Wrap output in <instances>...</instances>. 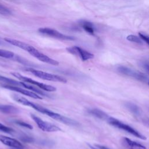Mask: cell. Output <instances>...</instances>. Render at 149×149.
Here are the masks:
<instances>
[{
	"label": "cell",
	"mask_w": 149,
	"mask_h": 149,
	"mask_svg": "<svg viewBox=\"0 0 149 149\" xmlns=\"http://www.w3.org/2000/svg\"><path fill=\"white\" fill-rule=\"evenodd\" d=\"M0 80L6 83H7V84L9 85H12V86H21L20 84V82L17 81L15 80L11 79H9L7 78L6 77L4 76H0Z\"/></svg>",
	"instance_id": "d6986e66"
},
{
	"label": "cell",
	"mask_w": 149,
	"mask_h": 149,
	"mask_svg": "<svg viewBox=\"0 0 149 149\" xmlns=\"http://www.w3.org/2000/svg\"><path fill=\"white\" fill-rule=\"evenodd\" d=\"M29 53L41 62H45V63H48V64H50V65H52L54 66H57L59 65V62L57 61L54 60V59L49 58V56H47L46 55L40 52L39 51L36 49L34 47H33L29 52Z\"/></svg>",
	"instance_id": "9c48e42d"
},
{
	"label": "cell",
	"mask_w": 149,
	"mask_h": 149,
	"mask_svg": "<svg viewBox=\"0 0 149 149\" xmlns=\"http://www.w3.org/2000/svg\"><path fill=\"white\" fill-rule=\"evenodd\" d=\"M126 108L133 115L136 116H140L141 114V111L140 108L136 104L132 102H126L125 104Z\"/></svg>",
	"instance_id": "9a60e30c"
},
{
	"label": "cell",
	"mask_w": 149,
	"mask_h": 149,
	"mask_svg": "<svg viewBox=\"0 0 149 149\" xmlns=\"http://www.w3.org/2000/svg\"><path fill=\"white\" fill-rule=\"evenodd\" d=\"M139 35L140 37L143 41H144L147 44H149V39H148V36H147L146 34H143V33H141V32L139 33Z\"/></svg>",
	"instance_id": "d4e9b609"
},
{
	"label": "cell",
	"mask_w": 149,
	"mask_h": 149,
	"mask_svg": "<svg viewBox=\"0 0 149 149\" xmlns=\"http://www.w3.org/2000/svg\"><path fill=\"white\" fill-rule=\"evenodd\" d=\"M38 31L43 34H45L50 37H52L58 39H60V40H74V38L73 37L63 34L60 32L58 31L57 30L52 29H50V28H47V27L40 28L38 29Z\"/></svg>",
	"instance_id": "52a82bcc"
},
{
	"label": "cell",
	"mask_w": 149,
	"mask_h": 149,
	"mask_svg": "<svg viewBox=\"0 0 149 149\" xmlns=\"http://www.w3.org/2000/svg\"><path fill=\"white\" fill-rule=\"evenodd\" d=\"M0 141L5 146L14 148H22L23 145L16 139L5 136L3 135H0Z\"/></svg>",
	"instance_id": "8fae6325"
},
{
	"label": "cell",
	"mask_w": 149,
	"mask_h": 149,
	"mask_svg": "<svg viewBox=\"0 0 149 149\" xmlns=\"http://www.w3.org/2000/svg\"><path fill=\"white\" fill-rule=\"evenodd\" d=\"M0 130L6 133H10L13 132V129L12 128L5 126L1 123H0Z\"/></svg>",
	"instance_id": "603a6c76"
},
{
	"label": "cell",
	"mask_w": 149,
	"mask_h": 149,
	"mask_svg": "<svg viewBox=\"0 0 149 149\" xmlns=\"http://www.w3.org/2000/svg\"><path fill=\"white\" fill-rule=\"evenodd\" d=\"M0 111L5 113H16L18 109L13 106L9 105H0Z\"/></svg>",
	"instance_id": "e0dca14e"
},
{
	"label": "cell",
	"mask_w": 149,
	"mask_h": 149,
	"mask_svg": "<svg viewBox=\"0 0 149 149\" xmlns=\"http://www.w3.org/2000/svg\"><path fill=\"white\" fill-rule=\"evenodd\" d=\"M33 108L37 111L38 112L42 113L43 114H45L52 119L58 120L60 122H62L64 124H66L69 126H77L79 125V123L76 121L75 120H73L71 118H68L66 116H63L61 114H59L58 113H55L44 107H42L38 104H37L36 103L34 104L33 106Z\"/></svg>",
	"instance_id": "6da1fadb"
},
{
	"label": "cell",
	"mask_w": 149,
	"mask_h": 149,
	"mask_svg": "<svg viewBox=\"0 0 149 149\" xmlns=\"http://www.w3.org/2000/svg\"><path fill=\"white\" fill-rule=\"evenodd\" d=\"M31 118L33 119V120L36 122L37 125L38 126V127L44 131V132H58L61 130V128H59L58 126L51 124L50 123H48L47 122L44 121L39 117L31 114Z\"/></svg>",
	"instance_id": "8992f818"
},
{
	"label": "cell",
	"mask_w": 149,
	"mask_h": 149,
	"mask_svg": "<svg viewBox=\"0 0 149 149\" xmlns=\"http://www.w3.org/2000/svg\"><path fill=\"white\" fill-rule=\"evenodd\" d=\"M66 49L69 52L71 53L72 54L80 56V59L83 61H86L93 59L94 58V55L93 54L77 46L69 47V48H67Z\"/></svg>",
	"instance_id": "ba28073f"
},
{
	"label": "cell",
	"mask_w": 149,
	"mask_h": 149,
	"mask_svg": "<svg viewBox=\"0 0 149 149\" xmlns=\"http://www.w3.org/2000/svg\"><path fill=\"white\" fill-rule=\"evenodd\" d=\"M88 113H90V115L98 118L102 120H107L108 118L109 117L107 113H106L105 112L103 111L97 109V108H93V109H90L88 110Z\"/></svg>",
	"instance_id": "5bb4252c"
},
{
	"label": "cell",
	"mask_w": 149,
	"mask_h": 149,
	"mask_svg": "<svg viewBox=\"0 0 149 149\" xmlns=\"http://www.w3.org/2000/svg\"><path fill=\"white\" fill-rule=\"evenodd\" d=\"M122 143L125 147L129 149H146V147L144 146L127 137L123 138Z\"/></svg>",
	"instance_id": "4fadbf2b"
},
{
	"label": "cell",
	"mask_w": 149,
	"mask_h": 149,
	"mask_svg": "<svg viewBox=\"0 0 149 149\" xmlns=\"http://www.w3.org/2000/svg\"><path fill=\"white\" fill-rule=\"evenodd\" d=\"M89 146H90V147L91 149H97V148H96L95 147H94V146H91V145H90V144H89Z\"/></svg>",
	"instance_id": "4316f807"
},
{
	"label": "cell",
	"mask_w": 149,
	"mask_h": 149,
	"mask_svg": "<svg viewBox=\"0 0 149 149\" xmlns=\"http://www.w3.org/2000/svg\"><path fill=\"white\" fill-rule=\"evenodd\" d=\"M141 66L147 71L148 72V63L147 62H143L141 63Z\"/></svg>",
	"instance_id": "484cf974"
},
{
	"label": "cell",
	"mask_w": 149,
	"mask_h": 149,
	"mask_svg": "<svg viewBox=\"0 0 149 149\" xmlns=\"http://www.w3.org/2000/svg\"><path fill=\"white\" fill-rule=\"evenodd\" d=\"M13 76H14L15 77H16L17 79H18L19 80H20V81L24 82V83H29L30 84L34 85V86H36L37 87L44 90V91H55L56 90V88L51 85L49 84H44L42 83H40L38 82L36 80H34L32 79L29 78L27 77L24 76L22 74H20L19 73L17 72H13L11 73Z\"/></svg>",
	"instance_id": "5b68a950"
},
{
	"label": "cell",
	"mask_w": 149,
	"mask_h": 149,
	"mask_svg": "<svg viewBox=\"0 0 149 149\" xmlns=\"http://www.w3.org/2000/svg\"><path fill=\"white\" fill-rule=\"evenodd\" d=\"M0 13L3 15H8L11 13V12L6 6L0 3Z\"/></svg>",
	"instance_id": "7402d4cb"
},
{
	"label": "cell",
	"mask_w": 149,
	"mask_h": 149,
	"mask_svg": "<svg viewBox=\"0 0 149 149\" xmlns=\"http://www.w3.org/2000/svg\"><path fill=\"white\" fill-rule=\"evenodd\" d=\"M27 70L29 71L30 73H31L33 75L38 77L40 79L45 80H48V81H56V82H61L65 83L67 82V80L64 78L63 77H62L59 75L49 73L45 72H43L39 70H36L33 68H29L27 69Z\"/></svg>",
	"instance_id": "277c9868"
},
{
	"label": "cell",
	"mask_w": 149,
	"mask_h": 149,
	"mask_svg": "<svg viewBox=\"0 0 149 149\" xmlns=\"http://www.w3.org/2000/svg\"><path fill=\"white\" fill-rule=\"evenodd\" d=\"M118 71L125 76L133 77L139 81L148 84V76L143 72H139L136 70L132 69L125 66H119L118 67Z\"/></svg>",
	"instance_id": "3957f363"
},
{
	"label": "cell",
	"mask_w": 149,
	"mask_h": 149,
	"mask_svg": "<svg viewBox=\"0 0 149 149\" xmlns=\"http://www.w3.org/2000/svg\"><path fill=\"white\" fill-rule=\"evenodd\" d=\"M3 87L7 88V89H9V90H12V91H15L16 92H17V93H19L22 94H23L24 95H26V96H28V97H30L31 98H35V99H42V98L38 94L33 92V91H29V90H26V89H23L21 87H19L18 86H12V85H9V84H6V85H3Z\"/></svg>",
	"instance_id": "30bf717a"
},
{
	"label": "cell",
	"mask_w": 149,
	"mask_h": 149,
	"mask_svg": "<svg viewBox=\"0 0 149 149\" xmlns=\"http://www.w3.org/2000/svg\"><path fill=\"white\" fill-rule=\"evenodd\" d=\"M20 84L22 86H23V87L26 88V89L29 90H31L33 92L38 94V95H44V96H48L47 94H45L42 91L40 90V89H38V88L36 87L35 86H34V85L30 84L29 83H24L23 81H20Z\"/></svg>",
	"instance_id": "2e32d148"
},
{
	"label": "cell",
	"mask_w": 149,
	"mask_h": 149,
	"mask_svg": "<svg viewBox=\"0 0 149 149\" xmlns=\"http://www.w3.org/2000/svg\"><path fill=\"white\" fill-rule=\"evenodd\" d=\"M126 39L128 41H132V42H136V43H138V44H141L142 43V41L140 39V38H139L138 37H137L134 35H129L128 36H127Z\"/></svg>",
	"instance_id": "44dd1931"
},
{
	"label": "cell",
	"mask_w": 149,
	"mask_h": 149,
	"mask_svg": "<svg viewBox=\"0 0 149 149\" xmlns=\"http://www.w3.org/2000/svg\"><path fill=\"white\" fill-rule=\"evenodd\" d=\"M16 123L17 125H19L21 126L24 127L26 128H27V129H33V126L31 125H30V124H29L26 122H23V121H20V120H17V121H16Z\"/></svg>",
	"instance_id": "cb8c5ba5"
},
{
	"label": "cell",
	"mask_w": 149,
	"mask_h": 149,
	"mask_svg": "<svg viewBox=\"0 0 149 149\" xmlns=\"http://www.w3.org/2000/svg\"><path fill=\"white\" fill-rule=\"evenodd\" d=\"M4 40L6 42H7L8 43H9V44H12V45L19 47L23 50H25V51H27L28 52L33 48V46H31L27 43H25L24 42L15 40V39H12V38H4Z\"/></svg>",
	"instance_id": "7c38bea8"
},
{
	"label": "cell",
	"mask_w": 149,
	"mask_h": 149,
	"mask_svg": "<svg viewBox=\"0 0 149 149\" xmlns=\"http://www.w3.org/2000/svg\"><path fill=\"white\" fill-rule=\"evenodd\" d=\"M0 56L5 58H12L14 56V53L9 51L0 49Z\"/></svg>",
	"instance_id": "ffe728a7"
},
{
	"label": "cell",
	"mask_w": 149,
	"mask_h": 149,
	"mask_svg": "<svg viewBox=\"0 0 149 149\" xmlns=\"http://www.w3.org/2000/svg\"><path fill=\"white\" fill-rule=\"evenodd\" d=\"M1 44V41H0V44Z\"/></svg>",
	"instance_id": "83f0119b"
},
{
	"label": "cell",
	"mask_w": 149,
	"mask_h": 149,
	"mask_svg": "<svg viewBox=\"0 0 149 149\" xmlns=\"http://www.w3.org/2000/svg\"><path fill=\"white\" fill-rule=\"evenodd\" d=\"M81 24L82 27L84 29V30L86 32H87L88 33L91 35H94V28L93 24L86 21H83L82 23H81Z\"/></svg>",
	"instance_id": "ac0fdd59"
},
{
	"label": "cell",
	"mask_w": 149,
	"mask_h": 149,
	"mask_svg": "<svg viewBox=\"0 0 149 149\" xmlns=\"http://www.w3.org/2000/svg\"><path fill=\"white\" fill-rule=\"evenodd\" d=\"M107 121L111 125H112L116 128H118L119 129H122L125 132H127V133L132 134L134 136H136L137 138H139L141 140H146V136L141 134L140 132H139L137 130L134 129L133 127H131L130 126H129L127 124H125V123L120 122V120H118L117 119H115L114 118L109 116Z\"/></svg>",
	"instance_id": "7a4b0ae2"
}]
</instances>
